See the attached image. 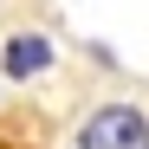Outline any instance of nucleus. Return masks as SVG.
I'll use <instances>...</instances> for the list:
<instances>
[{
  "label": "nucleus",
  "mask_w": 149,
  "mask_h": 149,
  "mask_svg": "<svg viewBox=\"0 0 149 149\" xmlns=\"http://www.w3.org/2000/svg\"><path fill=\"white\" fill-rule=\"evenodd\" d=\"M78 149H149V117L136 104H104L78 130Z\"/></svg>",
  "instance_id": "nucleus-1"
},
{
  "label": "nucleus",
  "mask_w": 149,
  "mask_h": 149,
  "mask_svg": "<svg viewBox=\"0 0 149 149\" xmlns=\"http://www.w3.org/2000/svg\"><path fill=\"white\" fill-rule=\"evenodd\" d=\"M45 65H52V45H45L39 33H13L7 39V71L13 78H39Z\"/></svg>",
  "instance_id": "nucleus-2"
}]
</instances>
